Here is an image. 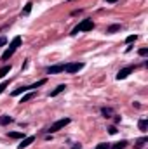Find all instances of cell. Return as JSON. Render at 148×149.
Listing matches in <instances>:
<instances>
[{
	"mask_svg": "<svg viewBox=\"0 0 148 149\" xmlns=\"http://www.w3.org/2000/svg\"><path fill=\"white\" fill-rule=\"evenodd\" d=\"M21 45V37H14L12 38V42H11V45L7 47V50L2 54V61H7L9 57H12V54L18 50V47Z\"/></svg>",
	"mask_w": 148,
	"mask_h": 149,
	"instance_id": "1",
	"label": "cell"
},
{
	"mask_svg": "<svg viewBox=\"0 0 148 149\" xmlns=\"http://www.w3.org/2000/svg\"><path fill=\"white\" fill-rule=\"evenodd\" d=\"M92 28H94V23H92V19H84L82 23H78V24L73 28L72 35H77V33H80V31H91Z\"/></svg>",
	"mask_w": 148,
	"mask_h": 149,
	"instance_id": "2",
	"label": "cell"
},
{
	"mask_svg": "<svg viewBox=\"0 0 148 149\" xmlns=\"http://www.w3.org/2000/svg\"><path fill=\"white\" fill-rule=\"evenodd\" d=\"M70 118H61V120H58V121H54L52 125H51V128L47 130V132H51V134H54V132H58V130H61V128H65L66 125H70Z\"/></svg>",
	"mask_w": 148,
	"mask_h": 149,
	"instance_id": "3",
	"label": "cell"
},
{
	"mask_svg": "<svg viewBox=\"0 0 148 149\" xmlns=\"http://www.w3.org/2000/svg\"><path fill=\"white\" fill-rule=\"evenodd\" d=\"M82 68H84V63H70V64L65 66V71L70 73V74H73V73H77V71H80Z\"/></svg>",
	"mask_w": 148,
	"mask_h": 149,
	"instance_id": "4",
	"label": "cell"
},
{
	"mask_svg": "<svg viewBox=\"0 0 148 149\" xmlns=\"http://www.w3.org/2000/svg\"><path fill=\"white\" fill-rule=\"evenodd\" d=\"M131 73H132V68H131V66H129V68H122V70L117 73V80H124V78H127Z\"/></svg>",
	"mask_w": 148,
	"mask_h": 149,
	"instance_id": "5",
	"label": "cell"
},
{
	"mask_svg": "<svg viewBox=\"0 0 148 149\" xmlns=\"http://www.w3.org/2000/svg\"><path fill=\"white\" fill-rule=\"evenodd\" d=\"M63 71H65V64H56V66H51V68H47V73H49V74L63 73Z\"/></svg>",
	"mask_w": 148,
	"mask_h": 149,
	"instance_id": "6",
	"label": "cell"
},
{
	"mask_svg": "<svg viewBox=\"0 0 148 149\" xmlns=\"http://www.w3.org/2000/svg\"><path fill=\"white\" fill-rule=\"evenodd\" d=\"M33 141H35V137H33V135H30V137H25V139H23V142H21V144L18 146V149H25V148H28V146H30V144H32Z\"/></svg>",
	"mask_w": 148,
	"mask_h": 149,
	"instance_id": "7",
	"label": "cell"
},
{
	"mask_svg": "<svg viewBox=\"0 0 148 149\" xmlns=\"http://www.w3.org/2000/svg\"><path fill=\"white\" fill-rule=\"evenodd\" d=\"M65 90H66V85H58V87L49 94V97H56V95H59V94H61V92H65Z\"/></svg>",
	"mask_w": 148,
	"mask_h": 149,
	"instance_id": "8",
	"label": "cell"
},
{
	"mask_svg": "<svg viewBox=\"0 0 148 149\" xmlns=\"http://www.w3.org/2000/svg\"><path fill=\"white\" fill-rule=\"evenodd\" d=\"M11 121H12V116H9V114L0 116V125H9Z\"/></svg>",
	"mask_w": 148,
	"mask_h": 149,
	"instance_id": "9",
	"label": "cell"
},
{
	"mask_svg": "<svg viewBox=\"0 0 148 149\" xmlns=\"http://www.w3.org/2000/svg\"><path fill=\"white\" fill-rule=\"evenodd\" d=\"M115 31H120V24H111V26L106 28V33H108V35L115 33Z\"/></svg>",
	"mask_w": 148,
	"mask_h": 149,
	"instance_id": "10",
	"label": "cell"
},
{
	"mask_svg": "<svg viewBox=\"0 0 148 149\" xmlns=\"http://www.w3.org/2000/svg\"><path fill=\"white\" fill-rule=\"evenodd\" d=\"M127 146V141H120V142H117V144H113L110 149H124Z\"/></svg>",
	"mask_w": 148,
	"mask_h": 149,
	"instance_id": "11",
	"label": "cell"
},
{
	"mask_svg": "<svg viewBox=\"0 0 148 149\" xmlns=\"http://www.w3.org/2000/svg\"><path fill=\"white\" fill-rule=\"evenodd\" d=\"M45 83V80H38L37 83H33V85H28V90H35V88H38V87H42Z\"/></svg>",
	"mask_w": 148,
	"mask_h": 149,
	"instance_id": "12",
	"label": "cell"
},
{
	"mask_svg": "<svg viewBox=\"0 0 148 149\" xmlns=\"http://www.w3.org/2000/svg\"><path fill=\"white\" fill-rule=\"evenodd\" d=\"M138 127H140V130H141V132H147V128H148V121H147V120H140Z\"/></svg>",
	"mask_w": 148,
	"mask_h": 149,
	"instance_id": "13",
	"label": "cell"
},
{
	"mask_svg": "<svg viewBox=\"0 0 148 149\" xmlns=\"http://www.w3.org/2000/svg\"><path fill=\"white\" fill-rule=\"evenodd\" d=\"M101 113H103V116H105V118H110V116H113V109H111V108H103V109H101Z\"/></svg>",
	"mask_w": 148,
	"mask_h": 149,
	"instance_id": "14",
	"label": "cell"
},
{
	"mask_svg": "<svg viewBox=\"0 0 148 149\" xmlns=\"http://www.w3.org/2000/svg\"><path fill=\"white\" fill-rule=\"evenodd\" d=\"M25 92H28V87H19V88H16V90L12 92V95H21V94H25Z\"/></svg>",
	"mask_w": 148,
	"mask_h": 149,
	"instance_id": "15",
	"label": "cell"
},
{
	"mask_svg": "<svg viewBox=\"0 0 148 149\" xmlns=\"http://www.w3.org/2000/svg\"><path fill=\"white\" fill-rule=\"evenodd\" d=\"M11 71V64H7V66H4V68H0V78H4L5 74Z\"/></svg>",
	"mask_w": 148,
	"mask_h": 149,
	"instance_id": "16",
	"label": "cell"
},
{
	"mask_svg": "<svg viewBox=\"0 0 148 149\" xmlns=\"http://www.w3.org/2000/svg\"><path fill=\"white\" fill-rule=\"evenodd\" d=\"M145 142H148V137H143V139H140L136 144H134V149H140V148H143V144Z\"/></svg>",
	"mask_w": 148,
	"mask_h": 149,
	"instance_id": "17",
	"label": "cell"
},
{
	"mask_svg": "<svg viewBox=\"0 0 148 149\" xmlns=\"http://www.w3.org/2000/svg\"><path fill=\"white\" fill-rule=\"evenodd\" d=\"M33 97H35V92H28L26 95H23L21 102H26V101H30V99H33Z\"/></svg>",
	"mask_w": 148,
	"mask_h": 149,
	"instance_id": "18",
	"label": "cell"
},
{
	"mask_svg": "<svg viewBox=\"0 0 148 149\" xmlns=\"http://www.w3.org/2000/svg\"><path fill=\"white\" fill-rule=\"evenodd\" d=\"M9 137L11 139H21L23 137V132H9Z\"/></svg>",
	"mask_w": 148,
	"mask_h": 149,
	"instance_id": "19",
	"label": "cell"
},
{
	"mask_svg": "<svg viewBox=\"0 0 148 149\" xmlns=\"http://www.w3.org/2000/svg\"><path fill=\"white\" fill-rule=\"evenodd\" d=\"M32 5H33V3H26V5H25V9H23V16H28V14L32 12Z\"/></svg>",
	"mask_w": 148,
	"mask_h": 149,
	"instance_id": "20",
	"label": "cell"
},
{
	"mask_svg": "<svg viewBox=\"0 0 148 149\" xmlns=\"http://www.w3.org/2000/svg\"><path fill=\"white\" fill-rule=\"evenodd\" d=\"M136 38H138V37H136V35H129V37L125 38V42H127V43H132V42H134Z\"/></svg>",
	"mask_w": 148,
	"mask_h": 149,
	"instance_id": "21",
	"label": "cell"
},
{
	"mask_svg": "<svg viewBox=\"0 0 148 149\" xmlns=\"http://www.w3.org/2000/svg\"><path fill=\"white\" fill-rule=\"evenodd\" d=\"M7 85H9V81H2V83H0V94L7 88Z\"/></svg>",
	"mask_w": 148,
	"mask_h": 149,
	"instance_id": "22",
	"label": "cell"
},
{
	"mask_svg": "<svg viewBox=\"0 0 148 149\" xmlns=\"http://www.w3.org/2000/svg\"><path fill=\"white\" fill-rule=\"evenodd\" d=\"M5 43H7V38H5V37H0V47H4Z\"/></svg>",
	"mask_w": 148,
	"mask_h": 149,
	"instance_id": "23",
	"label": "cell"
},
{
	"mask_svg": "<svg viewBox=\"0 0 148 149\" xmlns=\"http://www.w3.org/2000/svg\"><path fill=\"white\" fill-rule=\"evenodd\" d=\"M140 56H148V49H140Z\"/></svg>",
	"mask_w": 148,
	"mask_h": 149,
	"instance_id": "24",
	"label": "cell"
},
{
	"mask_svg": "<svg viewBox=\"0 0 148 149\" xmlns=\"http://www.w3.org/2000/svg\"><path fill=\"white\" fill-rule=\"evenodd\" d=\"M96 149H110V146H108V144H99Z\"/></svg>",
	"mask_w": 148,
	"mask_h": 149,
	"instance_id": "25",
	"label": "cell"
},
{
	"mask_svg": "<svg viewBox=\"0 0 148 149\" xmlns=\"http://www.w3.org/2000/svg\"><path fill=\"white\" fill-rule=\"evenodd\" d=\"M108 132H110L111 135H113V134H117V127H110V128H108Z\"/></svg>",
	"mask_w": 148,
	"mask_h": 149,
	"instance_id": "26",
	"label": "cell"
},
{
	"mask_svg": "<svg viewBox=\"0 0 148 149\" xmlns=\"http://www.w3.org/2000/svg\"><path fill=\"white\" fill-rule=\"evenodd\" d=\"M108 3H115V2H118V0H106Z\"/></svg>",
	"mask_w": 148,
	"mask_h": 149,
	"instance_id": "27",
	"label": "cell"
}]
</instances>
